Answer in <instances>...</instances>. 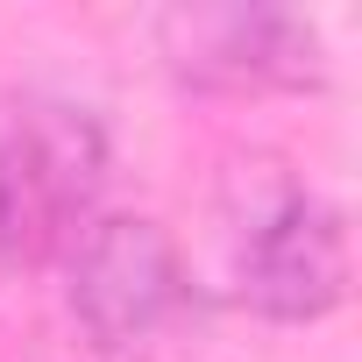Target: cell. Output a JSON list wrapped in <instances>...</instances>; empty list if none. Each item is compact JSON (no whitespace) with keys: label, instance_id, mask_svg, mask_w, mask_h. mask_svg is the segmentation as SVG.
<instances>
[{"label":"cell","instance_id":"cell-1","mask_svg":"<svg viewBox=\"0 0 362 362\" xmlns=\"http://www.w3.org/2000/svg\"><path fill=\"white\" fill-rule=\"evenodd\" d=\"M64 263L78 334L114 362H199L214 348V291L149 214H93Z\"/></svg>","mask_w":362,"mask_h":362},{"label":"cell","instance_id":"cell-2","mask_svg":"<svg viewBox=\"0 0 362 362\" xmlns=\"http://www.w3.org/2000/svg\"><path fill=\"white\" fill-rule=\"evenodd\" d=\"M228 298L270 327H313L348 298V221L291 163H242L221 199Z\"/></svg>","mask_w":362,"mask_h":362},{"label":"cell","instance_id":"cell-3","mask_svg":"<svg viewBox=\"0 0 362 362\" xmlns=\"http://www.w3.org/2000/svg\"><path fill=\"white\" fill-rule=\"evenodd\" d=\"M107 163V128L78 100L29 93L0 121V284L57 263L78 242L100 214Z\"/></svg>","mask_w":362,"mask_h":362},{"label":"cell","instance_id":"cell-4","mask_svg":"<svg viewBox=\"0 0 362 362\" xmlns=\"http://www.w3.org/2000/svg\"><path fill=\"white\" fill-rule=\"evenodd\" d=\"M156 50L199 93H305L327 78V43L291 8H177L156 22Z\"/></svg>","mask_w":362,"mask_h":362}]
</instances>
